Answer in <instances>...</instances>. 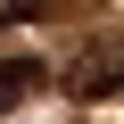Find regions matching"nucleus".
<instances>
[{"mask_svg": "<svg viewBox=\"0 0 124 124\" xmlns=\"http://www.w3.org/2000/svg\"><path fill=\"white\" fill-rule=\"evenodd\" d=\"M25 91H41V66L33 58H0V108H17Z\"/></svg>", "mask_w": 124, "mask_h": 124, "instance_id": "2", "label": "nucleus"}, {"mask_svg": "<svg viewBox=\"0 0 124 124\" xmlns=\"http://www.w3.org/2000/svg\"><path fill=\"white\" fill-rule=\"evenodd\" d=\"M66 91H75V99H116V91H124V50L75 58V66H66Z\"/></svg>", "mask_w": 124, "mask_h": 124, "instance_id": "1", "label": "nucleus"}, {"mask_svg": "<svg viewBox=\"0 0 124 124\" xmlns=\"http://www.w3.org/2000/svg\"><path fill=\"white\" fill-rule=\"evenodd\" d=\"M17 17H58V0H0V25H17Z\"/></svg>", "mask_w": 124, "mask_h": 124, "instance_id": "3", "label": "nucleus"}]
</instances>
